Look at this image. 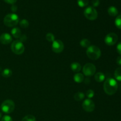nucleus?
<instances>
[{
  "instance_id": "nucleus-27",
  "label": "nucleus",
  "mask_w": 121,
  "mask_h": 121,
  "mask_svg": "<svg viewBox=\"0 0 121 121\" xmlns=\"http://www.w3.org/2000/svg\"><path fill=\"white\" fill-rule=\"evenodd\" d=\"M1 121H13V119L10 116L5 115L2 118Z\"/></svg>"
},
{
  "instance_id": "nucleus-5",
  "label": "nucleus",
  "mask_w": 121,
  "mask_h": 121,
  "mask_svg": "<svg viewBox=\"0 0 121 121\" xmlns=\"http://www.w3.org/2000/svg\"><path fill=\"white\" fill-rule=\"evenodd\" d=\"M11 48L13 53H15V54H18V55L22 54L25 50L23 43L18 40H15L12 43Z\"/></svg>"
},
{
  "instance_id": "nucleus-11",
  "label": "nucleus",
  "mask_w": 121,
  "mask_h": 121,
  "mask_svg": "<svg viewBox=\"0 0 121 121\" xmlns=\"http://www.w3.org/2000/svg\"><path fill=\"white\" fill-rule=\"evenodd\" d=\"M12 37L8 33H3L0 35V42L3 44H8L12 42Z\"/></svg>"
},
{
  "instance_id": "nucleus-26",
  "label": "nucleus",
  "mask_w": 121,
  "mask_h": 121,
  "mask_svg": "<svg viewBox=\"0 0 121 121\" xmlns=\"http://www.w3.org/2000/svg\"><path fill=\"white\" fill-rule=\"evenodd\" d=\"M86 96L88 98V99H91L93 98L95 95V92L92 89H89L88 91L86 92Z\"/></svg>"
},
{
  "instance_id": "nucleus-9",
  "label": "nucleus",
  "mask_w": 121,
  "mask_h": 121,
  "mask_svg": "<svg viewBox=\"0 0 121 121\" xmlns=\"http://www.w3.org/2000/svg\"><path fill=\"white\" fill-rule=\"evenodd\" d=\"M82 108L86 112H92L95 110V105L93 100L91 99H86L83 102Z\"/></svg>"
},
{
  "instance_id": "nucleus-33",
  "label": "nucleus",
  "mask_w": 121,
  "mask_h": 121,
  "mask_svg": "<svg viewBox=\"0 0 121 121\" xmlns=\"http://www.w3.org/2000/svg\"><path fill=\"white\" fill-rule=\"evenodd\" d=\"M117 63L118 65H120L121 66V56H119L117 59Z\"/></svg>"
},
{
  "instance_id": "nucleus-21",
  "label": "nucleus",
  "mask_w": 121,
  "mask_h": 121,
  "mask_svg": "<svg viewBox=\"0 0 121 121\" xmlns=\"http://www.w3.org/2000/svg\"><path fill=\"white\" fill-rule=\"evenodd\" d=\"M21 121H36L35 117L32 115H28L22 118Z\"/></svg>"
},
{
  "instance_id": "nucleus-18",
  "label": "nucleus",
  "mask_w": 121,
  "mask_h": 121,
  "mask_svg": "<svg viewBox=\"0 0 121 121\" xmlns=\"http://www.w3.org/2000/svg\"><path fill=\"white\" fill-rule=\"evenodd\" d=\"M80 44L83 48H88L91 46V41L88 39H84L80 41Z\"/></svg>"
},
{
  "instance_id": "nucleus-16",
  "label": "nucleus",
  "mask_w": 121,
  "mask_h": 121,
  "mask_svg": "<svg viewBox=\"0 0 121 121\" xmlns=\"http://www.w3.org/2000/svg\"><path fill=\"white\" fill-rule=\"evenodd\" d=\"M105 79V76L102 72H98V73H96L95 75V79L96 81L98 82H102L104 81Z\"/></svg>"
},
{
  "instance_id": "nucleus-19",
  "label": "nucleus",
  "mask_w": 121,
  "mask_h": 121,
  "mask_svg": "<svg viewBox=\"0 0 121 121\" xmlns=\"http://www.w3.org/2000/svg\"><path fill=\"white\" fill-rule=\"evenodd\" d=\"M12 74H13L12 70L11 69H5L2 72V76L6 78H9L10 76H11Z\"/></svg>"
},
{
  "instance_id": "nucleus-35",
  "label": "nucleus",
  "mask_w": 121,
  "mask_h": 121,
  "mask_svg": "<svg viewBox=\"0 0 121 121\" xmlns=\"http://www.w3.org/2000/svg\"><path fill=\"white\" fill-rule=\"evenodd\" d=\"M120 89H121V84L120 85Z\"/></svg>"
},
{
  "instance_id": "nucleus-22",
  "label": "nucleus",
  "mask_w": 121,
  "mask_h": 121,
  "mask_svg": "<svg viewBox=\"0 0 121 121\" xmlns=\"http://www.w3.org/2000/svg\"><path fill=\"white\" fill-rule=\"evenodd\" d=\"M46 40H47L48 41H49V42L53 43V41L55 40V37H54V34H52V33H47L46 35Z\"/></svg>"
},
{
  "instance_id": "nucleus-24",
  "label": "nucleus",
  "mask_w": 121,
  "mask_h": 121,
  "mask_svg": "<svg viewBox=\"0 0 121 121\" xmlns=\"http://www.w3.org/2000/svg\"><path fill=\"white\" fill-rule=\"evenodd\" d=\"M115 24L116 27L119 29L121 30V15H118L115 19Z\"/></svg>"
},
{
  "instance_id": "nucleus-20",
  "label": "nucleus",
  "mask_w": 121,
  "mask_h": 121,
  "mask_svg": "<svg viewBox=\"0 0 121 121\" xmlns=\"http://www.w3.org/2000/svg\"><path fill=\"white\" fill-rule=\"evenodd\" d=\"M114 76L116 80L121 82V67H118L116 69L114 73Z\"/></svg>"
},
{
  "instance_id": "nucleus-14",
  "label": "nucleus",
  "mask_w": 121,
  "mask_h": 121,
  "mask_svg": "<svg viewBox=\"0 0 121 121\" xmlns=\"http://www.w3.org/2000/svg\"><path fill=\"white\" fill-rule=\"evenodd\" d=\"M73 79H74V81L75 82L79 83H82V82H83L85 80V78H84V76L83 75V74L80 73H77L76 74H74Z\"/></svg>"
},
{
  "instance_id": "nucleus-2",
  "label": "nucleus",
  "mask_w": 121,
  "mask_h": 121,
  "mask_svg": "<svg viewBox=\"0 0 121 121\" xmlns=\"http://www.w3.org/2000/svg\"><path fill=\"white\" fill-rule=\"evenodd\" d=\"M86 54L90 59L96 60L99 59L101 56V51L100 48L96 46H90L87 48Z\"/></svg>"
},
{
  "instance_id": "nucleus-30",
  "label": "nucleus",
  "mask_w": 121,
  "mask_h": 121,
  "mask_svg": "<svg viewBox=\"0 0 121 121\" xmlns=\"http://www.w3.org/2000/svg\"><path fill=\"white\" fill-rule=\"evenodd\" d=\"M4 1L6 3L9 4L13 5L17 2V0H4Z\"/></svg>"
},
{
  "instance_id": "nucleus-17",
  "label": "nucleus",
  "mask_w": 121,
  "mask_h": 121,
  "mask_svg": "<svg viewBox=\"0 0 121 121\" xmlns=\"http://www.w3.org/2000/svg\"><path fill=\"white\" fill-rule=\"evenodd\" d=\"M84 98H85V95L83 92H77L74 95V99L76 101H80V100H83Z\"/></svg>"
},
{
  "instance_id": "nucleus-15",
  "label": "nucleus",
  "mask_w": 121,
  "mask_h": 121,
  "mask_svg": "<svg viewBox=\"0 0 121 121\" xmlns=\"http://www.w3.org/2000/svg\"><path fill=\"white\" fill-rule=\"evenodd\" d=\"M108 13L109 15H111V16L115 17L118 15V11L116 7H113V6H111L108 9Z\"/></svg>"
},
{
  "instance_id": "nucleus-12",
  "label": "nucleus",
  "mask_w": 121,
  "mask_h": 121,
  "mask_svg": "<svg viewBox=\"0 0 121 121\" xmlns=\"http://www.w3.org/2000/svg\"><path fill=\"white\" fill-rule=\"evenodd\" d=\"M71 69L72 70V71L75 73H78V72H80L81 70L82 66L80 65V63L78 62H73L70 65Z\"/></svg>"
},
{
  "instance_id": "nucleus-28",
  "label": "nucleus",
  "mask_w": 121,
  "mask_h": 121,
  "mask_svg": "<svg viewBox=\"0 0 121 121\" xmlns=\"http://www.w3.org/2000/svg\"><path fill=\"white\" fill-rule=\"evenodd\" d=\"M92 5L94 7H98L99 5V4H100V1L99 0H93L92 2Z\"/></svg>"
},
{
  "instance_id": "nucleus-10",
  "label": "nucleus",
  "mask_w": 121,
  "mask_h": 121,
  "mask_svg": "<svg viewBox=\"0 0 121 121\" xmlns=\"http://www.w3.org/2000/svg\"><path fill=\"white\" fill-rule=\"evenodd\" d=\"M52 49L54 53H60L64 50V44L61 40H55L52 43Z\"/></svg>"
},
{
  "instance_id": "nucleus-1",
  "label": "nucleus",
  "mask_w": 121,
  "mask_h": 121,
  "mask_svg": "<svg viewBox=\"0 0 121 121\" xmlns=\"http://www.w3.org/2000/svg\"><path fill=\"white\" fill-rule=\"evenodd\" d=\"M118 83L113 78H108L105 80L104 85V89L108 95H113L118 90Z\"/></svg>"
},
{
  "instance_id": "nucleus-4",
  "label": "nucleus",
  "mask_w": 121,
  "mask_h": 121,
  "mask_svg": "<svg viewBox=\"0 0 121 121\" xmlns=\"http://www.w3.org/2000/svg\"><path fill=\"white\" fill-rule=\"evenodd\" d=\"M1 109L4 113L9 114L14 111L15 109V104L11 100H6L1 104Z\"/></svg>"
},
{
  "instance_id": "nucleus-3",
  "label": "nucleus",
  "mask_w": 121,
  "mask_h": 121,
  "mask_svg": "<svg viewBox=\"0 0 121 121\" xmlns=\"http://www.w3.org/2000/svg\"><path fill=\"white\" fill-rule=\"evenodd\" d=\"M19 22V17L16 14H8L4 18V24L6 26L13 27L18 24Z\"/></svg>"
},
{
  "instance_id": "nucleus-32",
  "label": "nucleus",
  "mask_w": 121,
  "mask_h": 121,
  "mask_svg": "<svg viewBox=\"0 0 121 121\" xmlns=\"http://www.w3.org/2000/svg\"><path fill=\"white\" fill-rule=\"evenodd\" d=\"M11 11L13 12V13H15V12H16L17 10V7L15 5L13 4V5L11 6Z\"/></svg>"
},
{
  "instance_id": "nucleus-7",
  "label": "nucleus",
  "mask_w": 121,
  "mask_h": 121,
  "mask_svg": "<svg viewBox=\"0 0 121 121\" xmlns=\"http://www.w3.org/2000/svg\"><path fill=\"white\" fill-rule=\"evenodd\" d=\"M95 66L92 63H87L83 67V73L86 76H92L96 72Z\"/></svg>"
},
{
  "instance_id": "nucleus-6",
  "label": "nucleus",
  "mask_w": 121,
  "mask_h": 121,
  "mask_svg": "<svg viewBox=\"0 0 121 121\" xmlns=\"http://www.w3.org/2000/svg\"><path fill=\"white\" fill-rule=\"evenodd\" d=\"M84 15L89 20H95L98 18V12L93 7H88L84 11Z\"/></svg>"
},
{
  "instance_id": "nucleus-29",
  "label": "nucleus",
  "mask_w": 121,
  "mask_h": 121,
  "mask_svg": "<svg viewBox=\"0 0 121 121\" xmlns=\"http://www.w3.org/2000/svg\"><path fill=\"white\" fill-rule=\"evenodd\" d=\"M19 39H20L19 40H20L21 42L23 43V42H25V41H26V40H27V37L26 35L23 34V35H21V37L19 38Z\"/></svg>"
},
{
  "instance_id": "nucleus-25",
  "label": "nucleus",
  "mask_w": 121,
  "mask_h": 121,
  "mask_svg": "<svg viewBox=\"0 0 121 121\" xmlns=\"http://www.w3.org/2000/svg\"><path fill=\"white\" fill-rule=\"evenodd\" d=\"M20 25L22 28H26L28 27L29 26V22L26 19H24V20H22L20 22Z\"/></svg>"
},
{
  "instance_id": "nucleus-13",
  "label": "nucleus",
  "mask_w": 121,
  "mask_h": 121,
  "mask_svg": "<svg viewBox=\"0 0 121 121\" xmlns=\"http://www.w3.org/2000/svg\"><path fill=\"white\" fill-rule=\"evenodd\" d=\"M11 34L15 39H19L21 35V31L17 27H14L11 30Z\"/></svg>"
},
{
  "instance_id": "nucleus-8",
  "label": "nucleus",
  "mask_w": 121,
  "mask_h": 121,
  "mask_svg": "<svg viewBox=\"0 0 121 121\" xmlns=\"http://www.w3.org/2000/svg\"><path fill=\"white\" fill-rule=\"evenodd\" d=\"M118 40L117 34L114 33H110L106 35L105 38V43L108 46H113L117 43Z\"/></svg>"
},
{
  "instance_id": "nucleus-31",
  "label": "nucleus",
  "mask_w": 121,
  "mask_h": 121,
  "mask_svg": "<svg viewBox=\"0 0 121 121\" xmlns=\"http://www.w3.org/2000/svg\"><path fill=\"white\" fill-rule=\"evenodd\" d=\"M117 50L118 53H119L120 55H121V42L119 43H118V44L117 45Z\"/></svg>"
},
{
  "instance_id": "nucleus-23",
  "label": "nucleus",
  "mask_w": 121,
  "mask_h": 121,
  "mask_svg": "<svg viewBox=\"0 0 121 121\" xmlns=\"http://www.w3.org/2000/svg\"><path fill=\"white\" fill-rule=\"evenodd\" d=\"M78 4L80 7H85L89 4V0H78Z\"/></svg>"
},
{
  "instance_id": "nucleus-34",
  "label": "nucleus",
  "mask_w": 121,
  "mask_h": 121,
  "mask_svg": "<svg viewBox=\"0 0 121 121\" xmlns=\"http://www.w3.org/2000/svg\"><path fill=\"white\" fill-rule=\"evenodd\" d=\"M1 117H2V113H1V112H0V119H1Z\"/></svg>"
}]
</instances>
